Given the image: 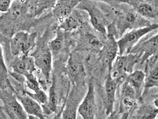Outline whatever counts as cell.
<instances>
[{
	"label": "cell",
	"instance_id": "cell-1",
	"mask_svg": "<svg viewBox=\"0 0 158 119\" xmlns=\"http://www.w3.org/2000/svg\"><path fill=\"white\" fill-rule=\"evenodd\" d=\"M140 56L138 54L129 53L120 55L115 59L111 69L108 71L112 79L117 83L126 79L128 73H131L134 65L139 61Z\"/></svg>",
	"mask_w": 158,
	"mask_h": 119
},
{
	"label": "cell",
	"instance_id": "cell-2",
	"mask_svg": "<svg viewBox=\"0 0 158 119\" xmlns=\"http://www.w3.org/2000/svg\"><path fill=\"white\" fill-rule=\"evenodd\" d=\"M158 28L157 24H153L134 29L124 35L117 41L120 55L130 53L132 48L143 36Z\"/></svg>",
	"mask_w": 158,
	"mask_h": 119
},
{
	"label": "cell",
	"instance_id": "cell-3",
	"mask_svg": "<svg viewBox=\"0 0 158 119\" xmlns=\"http://www.w3.org/2000/svg\"><path fill=\"white\" fill-rule=\"evenodd\" d=\"M77 7L86 11L92 26L102 34L106 33V19L100 9L93 3L91 0H82Z\"/></svg>",
	"mask_w": 158,
	"mask_h": 119
},
{
	"label": "cell",
	"instance_id": "cell-4",
	"mask_svg": "<svg viewBox=\"0 0 158 119\" xmlns=\"http://www.w3.org/2000/svg\"><path fill=\"white\" fill-rule=\"evenodd\" d=\"M0 99L4 105L5 110L11 118L28 119V115L18 101L15 94L13 95L5 90L0 91Z\"/></svg>",
	"mask_w": 158,
	"mask_h": 119
},
{
	"label": "cell",
	"instance_id": "cell-5",
	"mask_svg": "<svg viewBox=\"0 0 158 119\" xmlns=\"http://www.w3.org/2000/svg\"><path fill=\"white\" fill-rule=\"evenodd\" d=\"M95 97L94 87L92 82L89 84L86 95L78 107L77 111L84 119H94L95 115Z\"/></svg>",
	"mask_w": 158,
	"mask_h": 119
},
{
	"label": "cell",
	"instance_id": "cell-6",
	"mask_svg": "<svg viewBox=\"0 0 158 119\" xmlns=\"http://www.w3.org/2000/svg\"><path fill=\"white\" fill-rule=\"evenodd\" d=\"M15 94L17 100L19 101L28 116H35L39 119L45 118L41 105L25 93V91L22 93H15Z\"/></svg>",
	"mask_w": 158,
	"mask_h": 119
},
{
	"label": "cell",
	"instance_id": "cell-7",
	"mask_svg": "<svg viewBox=\"0 0 158 119\" xmlns=\"http://www.w3.org/2000/svg\"><path fill=\"white\" fill-rule=\"evenodd\" d=\"M16 57L11 63L12 71L22 74L25 77L35 71L37 68L34 57L22 55Z\"/></svg>",
	"mask_w": 158,
	"mask_h": 119
},
{
	"label": "cell",
	"instance_id": "cell-8",
	"mask_svg": "<svg viewBox=\"0 0 158 119\" xmlns=\"http://www.w3.org/2000/svg\"><path fill=\"white\" fill-rule=\"evenodd\" d=\"M158 34L152 36L141 43L139 46H134L130 53L138 54L140 56L142 62L148 59L150 57L158 54Z\"/></svg>",
	"mask_w": 158,
	"mask_h": 119
},
{
	"label": "cell",
	"instance_id": "cell-9",
	"mask_svg": "<svg viewBox=\"0 0 158 119\" xmlns=\"http://www.w3.org/2000/svg\"><path fill=\"white\" fill-rule=\"evenodd\" d=\"M118 51L117 41L113 35L110 34L108 37L107 40L102 47L101 51V58L107 66L108 71L111 69Z\"/></svg>",
	"mask_w": 158,
	"mask_h": 119
},
{
	"label": "cell",
	"instance_id": "cell-10",
	"mask_svg": "<svg viewBox=\"0 0 158 119\" xmlns=\"http://www.w3.org/2000/svg\"><path fill=\"white\" fill-rule=\"evenodd\" d=\"M36 67L42 73L46 79L49 81L52 64V54L49 48L43 50L34 58Z\"/></svg>",
	"mask_w": 158,
	"mask_h": 119
},
{
	"label": "cell",
	"instance_id": "cell-11",
	"mask_svg": "<svg viewBox=\"0 0 158 119\" xmlns=\"http://www.w3.org/2000/svg\"><path fill=\"white\" fill-rule=\"evenodd\" d=\"M29 34L24 31H19L14 34L10 41V49L12 55L20 56L25 55Z\"/></svg>",
	"mask_w": 158,
	"mask_h": 119
},
{
	"label": "cell",
	"instance_id": "cell-12",
	"mask_svg": "<svg viewBox=\"0 0 158 119\" xmlns=\"http://www.w3.org/2000/svg\"><path fill=\"white\" fill-rule=\"evenodd\" d=\"M137 98V94L133 89L125 81L121 89V111H127L131 109L136 104Z\"/></svg>",
	"mask_w": 158,
	"mask_h": 119
},
{
	"label": "cell",
	"instance_id": "cell-13",
	"mask_svg": "<svg viewBox=\"0 0 158 119\" xmlns=\"http://www.w3.org/2000/svg\"><path fill=\"white\" fill-rule=\"evenodd\" d=\"M117 84V82L112 79L110 72H108V74L105 84V91L106 101V108L107 115L110 114L113 111Z\"/></svg>",
	"mask_w": 158,
	"mask_h": 119
},
{
	"label": "cell",
	"instance_id": "cell-14",
	"mask_svg": "<svg viewBox=\"0 0 158 119\" xmlns=\"http://www.w3.org/2000/svg\"><path fill=\"white\" fill-rule=\"evenodd\" d=\"M145 77V74L143 71L137 70L130 73L126 79V81L136 92L137 98L141 95L144 85Z\"/></svg>",
	"mask_w": 158,
	"mask_h": 119
},
{
	"label": "cell",
	"instance_id": "cell-15",
	"mask_svg": "<svg viewBox=\"0 0 158 119\" xmlns=\"http://www.w3.org/2000/svg\"><path fill=\"white\" fill-rule=\"evenodd\" d=\"M134 6L136 12L144 18L156 19L158 17L157 7L150 3L142 1Z\"/></svg>",
	"mask_w": 158,
	"mask_h": 119
},
{
	"label": "cell",
	"instance_id": "cell-16",
	"mask_svg": "<svg viewBox=\"0 0 158 119\" xmlns=\"http://www.w3.org/2000/svg\"><path fill=\"white\" fill-rule=\"evenodd\" d=\"M41 106L44 115L45 117L53 114L57 110V97L54 83H53L50 87L47 102Z\"/></svg>",
	"mask_w": 158,
	"mask_h": 119
},
{
	"label": "cell",
	"instance_id": "cell-17",
	"mask_svg": "<svg viewBox=\"0 0 158 119\" xmlns=\"http://www.w3.org/2000/svg\"><path fill=\"white\" fill-rule=\"evenodd\" d=\"M0 87L2 90L8 88L14 89L9 80L8 70L4 57L2 48L0 44Z\"/></svg>",
	"mask_w": 158,
	"mask_h": 119
},
{
	"label": "cell",
	"instance_id": "cell-18",
	"mask_svg": "<svg viewBox=\"0 0 158 119\" xmlns=\"http://www.w3.org/2000/svg\"><path fill=\"white\" fill-rule=\"evenodd\" d=\"M147 73L145 77L144 91L152 88L158 86V64L154 65L148 66Z\"/></svg>",
	"mask_w": 158,
	"mask_h": 119
},
{
	"label": "cell",
	"instance_id": "cell-19",
	"mask_svg": "<svg viewBox=\"0 0 158 119\" xmlns=\"http://www.w3.org/2000/svg\"><path fill=\"white\" fill-rule=\"evenodd\" d=\"M67 70L70 77L73 80H76L78 79L83 73V66L79 60L71 55L68 61Z\"/></svg>",
	"mask_w": 158,
	"mask_h": 119
},
{
	"label": "cell",
	"instance_id": "cell-20",
	"mask_svg": "<svg viewBox=\"0 0 158 119\" xmlns=\"http://www.w3.org/2000/svg\"><path fill=\"white\" fill-rule=\"evenodd\" d=\"M137 19V15L131 12L121 15L118 22V27L120 34H123L127 29L130 27L135 23Z\"/></svg>",
	"mask_w": 158,
	"mask_h": 119
},
{
	"label": "cell",
	"instance_id": "cell-21",
	"mask_svg": "<svg viewBox=\"0 0 158 119\" xmlns=\"http://www.w3.org/2000/svg\"><path fill=\"white\" fill-rule=\"evenodd\" d=\"M64 31L58 29L55 38L50 41L48 44V48L52 54H57L63 48L65 42Z\"/></svg>",
	"mask_w": 158,
	"mask_h": 119
},
{
	"label": "cell",
	"instance_id": "cell-22",
	"mask_svg": "<svg viewBox=\"0 0 158 119\" xmlns=\"http://www.w3.org/2000/svg\"><path fill=\"white\" fill-rule=\"evenodd\" d=\"M80 25V21L74 14H72L62 20L60 22L59 29L64 32H71L77 29Z\"/></svg>",
	"mask_w": 158,
	"mask_h": 119
},
{
	"label": "cell",
	"instance_id": "cell-23",
	"mask_svg": "<svg viewBox=\"0 0 158 119\" xmlns=\"http://www.w3.org/2000/svg\"><path fill=\"white\" fill-rule=\"evenodd\" d=\"M58 0H38L35 14L39 15L44 10L54 8Z\"/></svg>",
	"mask_w": 158,
	"mask_h": 119
},
{
	"label": "cell",
	"instance_id": "cell-24",
	"mask_svg": "<svg viewBox=\"0 0 158 119\" xmlns=\"http://www.w3.org/2000/svg\"><path fill=\"white\" fill-rule=\"evenodd\" d=\"M25 92L30 97L36 101L40 105L45 104L47 102L48 95L42 89H40L37 92L34 93L28 92L25 90Z\"/></svg>",
	"mask_w": 158,
	"mask_h": 119
},
{
	"label": "cell",
	"instance_id": "cell-25",
	"mask_svg": "<svg viewBox=\"0 0 158 119\" xmlns=\"http://www.w3.org/2000/svg\"><path fill=\"white\" fill-rule=\"evenodd\" d=\"M25 78L26 82L25 85L27 86V87L29 89L34 92H37L41 89L39 81H38L33 73L28 74L25 76Z\"/></svg>",
	"mask_w": 158,
	"mask_h": 119
},
{
	"label": "cell",
	"instance_id": "cell-26",
	"mask_svg": "<svg viewBox=\"0 0 158 119\" xmlns=\"http://www.w3.org/2000/svg\"><path fill=\"white\" fill-rule=\"evenodd\" d=\"M87 44L92 49L97 50L102 49L103 46L97 37L91 34H87L85 36Z\"/></svg>",
	"mask_w": 158,
	"mask_h": 119
},
{
	"label": "cell",
	"instance_id": "cell-27",
	"mask_svg": "<svg viewBox=\"0 0 158 119\" xmlns=\"http://www.w3.org/2000/svg\"><path fill=\"white\" fill-rule=\"evenodd\" d=\"M94 2H102L107 4L113 7H116L122 4H130L131 0H91Z\"/></svg>",
	"mask_w": 158,
	"mask_h": 119
},
{
	"label": "cell",
	"instance_id": "cell-28",
	"mask_svg": "<svg viewBox=\"0 0 158 119\" xmlns=\"http://www.w3.org/2000/svg\"><path fill=\"white\" fill-rule=\"evenodd\" d=\"M9 75L10 77L15 79V81H17L18 83L22 85H25L26 78L24 75L12 71H9Z\"/></svg>",
	"mask_w": 158,
	"mask_h": 119
},
{
	"label": "cell",
	"instance_id": "cell-29",
	"mask_svg": "<svg viewBox=\"0 0 158 119\" xmlns=\"http://www.w3.org/2000/svg\"><path fill=\"white\" fill-rule=\"evenodd\" d=\"M13 0H0V12L6 13L10 9Z\"/></svg>",
	"mask_w": 158,
	"mask_h": 119
}]
</instances>
